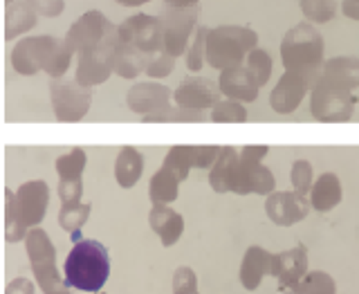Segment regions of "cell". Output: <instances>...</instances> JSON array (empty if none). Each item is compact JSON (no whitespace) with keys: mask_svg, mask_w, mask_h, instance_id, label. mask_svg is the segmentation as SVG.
Returning <instances> with one entry per match:
<instances>
[{"mask_svg":"<svg viewBox=\"0 0 359 294\" xmlns=\"http://www.w3.org/2000/svg\"><path fill=\"white\" fill-rule=\"evenodd\" d=\"M280 59L285 72H294L310 83L317 86L323 70V39L310 22L292 27L280 43Z\"/></svg>","mask_w":359,"mask_h":294,"instance_id":"6da1fadb","label":"cell"},{"mask_svg":"<svg viewBox=\"0 0 359 294\" xmlns=\"http://www.w3.org/2000/svg\"><path fill=\"white\" fill-rule=\"evenodd\" d=\"M110 274V254L99 241H79L63 265V276L74 290L101 292Z\"/></svg>","mask_w":359,"mask_h":294,"instance_id":"7a4b0ae2","label":"cell"},{"mask_svg":"<svg viewBox=\"0 0 359 294\" xmlns=\"http://www.w3.org/2000/svg\"><path fill=\"white\" fill-rule=\"evenodd\" d=\"M258 34L243 25H220L209 29L207 36V63L216 70L243 65L247 54L256 50Z\"/></svg>","mask_w":359,"mask_h":294,"instance_id":"3957f363","label":"cell"},{"mask_svg":"<svg viewBox=\"0 0 359 294\" xmlns=\"http://www.w3.org/2000/svg\"><path fill=\"white\" fill-rule=\"evenodd\" d=\"M25 250L32 272L36 276V283L43 294H70V283L56 267V247L52 245L48 232L32 227L25 239Z\"/></svg>","mask_w":359,"mask_h":294,"instance_id":"277c9868","label":"cell"},{"mask_svg":"<svg viewBox=\"0 0 359 294\" xmlns=\"http://www.w3.org/2000/svg\"><path fill=\"white\" fill-rule=\"evenodd\" d=\"M267 155V146H243L238 164L233 166L231 185L229 191L238 196L247 194H258V196H269L274 194L276 178L269 171L267 166H263V157Z\"/></svg>","mask_w":359,"mask_h":294,"instance_id":"5b68a950","label":"cell"},{"mask_svg":"<svg viewBox=\"0 0 359 294\" xmlns=\"http://www.w3.org/2000/svg\"><path fill=\"white\" fill-rule=\"evenodd\" d=\"M119 29L110 25L106 36L97 43L95 48L83 50L79 54V65H76V81L81 86L95 88L104 83L106 79L115 72V61H117V50H119Z\"/></svg>","mask_w":359,"mask_h":294,"instance_id":"8992f818","label":"cell"},{"mask_svg":"<svg viewBox=\"0 0 359 294\" xmlns=\"http://www.w3.org/2000/svg\"><path fill=\"white\" fill-rule=\"evenodd\" d=\"M355 106H357V97L353 95V90L337 88L323 81H317V86L312 88L310 110H312V117L317 121H323V123L348 121L353 117Z\"/></svg>","mask_w":359,"mask_h":294,"instance_id":"52a82bcc","label":"cell"},{"mask_svg":"<svg viewBox=\"0 0 359 294\" xmlns=\"http://www.w3.org/2000/svg\"><path fill=\"white\" fill-rule=\"evenodd\" d=\"M93 88L81 86L74 79V81H61V79H54L50 86V97H52V108H54V117L59 121L72 123V121H81L90 104H93Z\"/></svg>","mask_w":359,"mask_h":294,"instance_id":"ba28073f","label":"cell"},{"mask_svg":"<svg viewBox=\"0 0 359 294\" xmlns=\"http://www.w3.org/2000/svg\"><path fill=\"white\" fill-rule=\"evenodd\" d=\"M121 43L133 45L146 54H157L164 50V27L160 16L137 14L130 16L117 27Z\"/></svg>","mask_w":359,"mask_h":294,"instance_id":"9c48e42d","label":"cell"},{"mask_svg":"<svg viewBox=\"0 0 359 294\" xmlns=\"http://www.w3.org/2000/svg\"><path fill=\"white\" fill-rule=\"evenodd\" d=\"M160 18L164 27V52L180 56L187 50L191 32L200 18V7H166Z\"/></svg>","mask_w":359,"mask_h":294,"instance_id":"30bf717a","label":"cell"},{"mask_svg":"<svg viewBox=\"0 0 359 294\" xmlns=\"http://www.w3.org/2000/svg\"><path fill=\"white\" fill-rule=\"evenodd\" d=\"M56 43H59V39H54V36L22 39L16 48L11 50V65H14V70L25 76H32L39 70H45Z\"/></svg>","mask_w":359,"mask_h":294,"instance_id":"8fae6325","label":"cell"},{"mask_svg":"<svg viewBox=\"0 0 359 294\" xmlns=\"http://www.w3.org/2000/svg\"><path fill=\"white\" fill-rule=\"evenodd\" d=\"M310 200L308 196L299 191H274L265 200V213L278 227H292L301 220H306L310 213Z\"/></svg>","mask_w":359,"mask_h":294,"instance_id":"7c38bea8","label":"cell"},{"mask_svg":"<svg viewBox=\"0 0 359 294\" xmlns=\"http://www.w3.org/2000/svg\"><path fill=\"white\" fill-rule=\"evenodd\" d=\"M222 93L220 86L209 81V79H200V76H189L182 83L177 86V90L173 93V101L175 106H182L189 110H207L218 104Z\"/></svg>","mask_w":359,"mask_h":294,"instance_id":"4fadbf2b","label":"cell"},{"mask_svg":"<svg viewBox=\"0 0 359 294\" xmlns=\"http://www.w3.org/2000/svg\"><path fill=\"white\" fill-rule=\"evenodd\" d=\"M108 27H110V22L106 20V16L101 14V11H86V14L70 27V32H67L65 43L72 52L81 54L83 50H90V48H95L97 43H101Z\"/></svg>","mask_w":359,"mask_h":294,"instance_id":"5bb4252c","label":"cell"},{"mask_svg":"<svg viewBox=\"0 0 359 294\" xmlns=\"http://www.w3.org/2000/svg\"><path fill=\"white\" fill-rule=\"evenodd\" d=\"M171 101H173V93L164 83H157V81L137 83L126 93L128 108L133 112H137L140 117L164 110L166 106H171Z\"/></svg>","mask_w":359,"mask_h":294,"instance_id":"9a60e30c","label":"cell"},{"mask_svg":"<svg viewBox=\"0 0 359 294\" xmlns=\"http://www.w3.org/2000/svg\"><path fill=\"white\" fill-rule=\"evenodd\" d=\"M16 200H18L20 216H22V220H25L27 227L29 229L39 227L41 220L45 218V211H48L50 187L45 185L43 180H29V182L18 187Z\"/></svg>","mask_w":359,"mask_h":294,"instance_id":"2e32d148","label":"cell"},{"mask_svg":"<svg viewBox=\"0 0 359 294\" xmlns=\"http://www.w3.org/2000/svg\"><path fill=\"white\" fill-rule=\"evenodd\" d=\"M278 272V254H269L263 247H250L241 263V283L245 290H256L265 276H274Z\"/></svg>","mask_w":359,"mask_h":294,"instance_id":"e0dca14e","label":"cell"},{"mask_svg":"<svg viewBox=\"0 0 359 294\" xmlns=\"http://www.w3.org/2000/svg\"><path fill=\"white\" fill-rule=\"evenodd\" d=\"M310 90V83L303 76L294 72H285L278 79V83L274 86L272 95H269V106L278 115H290L299 108V104Z\"/></svg>","mask_w":359,"mask_h":294,"instance_id":"ac0fdd59","label":"cell"},{"mask_svg":"<svg viewBox=\"0 0 359 294\" xmlns=\"http://www.w3.org/2000/svg\"><path fill=\"white\" fill-rule=\"evenodd\" d=\"M218 86H220L222 97L236 99V101H256L258 90H261L256 76L250 72V67L245 63L222 70L220 79H218Z\"/></svg>","mask_w":359,"mask_h":294,"instance_id":"d6986e66","label":"cell"},{"mask_svg":"<svg viewBox=\"0 0 359 294\" xmlns=\"http://www.w3.org/2000/svg\"><path fill=\"white\" fill-rule=\"evenodd\" d=\"M308 274V250L303 245L292 247L287 252L278 254V288L283 294H297V288Z\"/></svg>","mask_w":359,"mask_h":294,"instance_id":"ffe728a7","label":"cell"},{"mask_svg":"<svg viewBox=\"0 0 359 294\" xmlns=\"http://www.w3.org/2000/svg\"><path fill=\"white\" fill-rule=\"evenodd\" d=\"M149 225H151V229L160 236V243L164 247H173L184 232L182 213H177L168 205H153L149 213Z\"/></svg>","mask_w":359,"mask_h":294,"instance_id":"44dd1931","label":"cell"},{"mask_svg":"<svg viewBox=\"0 0 359 294\" xmlns=\"http://www.w3.org/2000/svg\"><path fill=\"white\" fill-rule=\"evenodd\" d=\"M319 81L346 90L359 88V59H355V56H337V59L325 61Z\"/></svg>","mask_w":359,"mask_h":294,"instance_id":"7402d4cb","label":"cell"},{"mask_svg":"<svg viewBox=\"0 0 359 294\" xmlns=\"http://www.w3.org/2000/svg\"><path fill=\"white\" fill-rule=\"evenodd\" d=\"M341 202V182L334 173H323L317 178L310 191V205L321 213L334 209Z\"/></svg>","mask_w":359,"mask_h":294,"instance_id":"603a6c76","label":"cell"},{"mask_svg":"<svg viewBox=\"0 0 359 294\" xmlns=\"http://www.w3.org/2000/svg\"><path fill=\"white\" fill-rule=\"evenodd\" d=\"M144 171V157L137 149L133 146H126L121 149L117 160H115V178H117V185L121 189H133L137 185V180L142 178Z\"/></svg>","mask_w":359,"mask_h":294,"instance_id":"cb8c5ba5","label":"cell"},{"mask_svg":"<svg viewBox=\"0 0 359 294\" xmlns=\"http://www.w3.org/2000/svg\"><path fill=\"white\" fill-rule=\"evenodd\" d=\"M241 151H236L233 146H222V151L218 155L216 164L209 171V185L216 194H227L233 175V166L238 164Z\"/></svg>","mask_w":359,"mask_h":294,"instance_id":"d4e9b609","label":"cell"},{"mask_svg":"<svg viewBox=\"0 0 359 294\" xmlns=\"http://www.w3.org/2000/svg\"><path fill=\"white\" fill-rule=\"evenodd\" d=\"M39 14L34 11V7L27 3V0H18V3H11L7 7V16H5V39L11 41L25 34L27 29H32L36 25Z\"/></svg>","mask_w":359,"mask_h":294,"instance_id":"484cf974","label":"cell"},{"mask_svg":"<svg viewBox=\"0 0 359 294\" xmlns=\"http://www.w3.org/2000/svg\"><path fill=\"white\" fill-rule=\"evenodd\" d=\"M151 54H146L133 45L126 43H119V50H117V61H115V72L121 79H135L140 76L142 72H146V65H149Z\"/></svg>","mask_w":359,"mask_h":294,"instance_id":"4316f807","label":"cell"},{"mask_svg":"<svg viewBox=\"0 0 359 294\" xmlns=\"http://www.w3.org/2000/svg\"><path fill=\"white\" fill-rule=\"evenodd\" d=\"M180 180L173 171L168 168H160L153 178H151V187H149V196L153 205H168V202L177 200V189H180Z\"/></svg>","mask_w":359,"mask_h":294,"instance_id":"83f0119b","label":"cell"},{"mask_svg":"<svg viewBox=\"0 0 359 294\" xmlns=\"http://www.w3.org/2000/svg\"><path fill=\"white\" fill-rule=\"evenodd\" d=\"M27 225L20 216L16 194L11 189H5V241L18 243L27 239Z\"/></svg>","mask_w":359,"mask_h":294,"instance_id":"f1b7e54d","label":"cell"},{"mask_svg":"<svg viewBox=\"0 0 359 294\" xmlns=\"http://www.w3.org/2000/svg\"><path fill=\"white\" fill-rule=\"evenodd\" d=\"M90 211H93V205H88V202H74V205L61 207L59 225L72 236V243L81 241V229L90 218Z\"/></svg>","mask_w":359,"mask_h":294,"instance_id":"f546056e","label":"cell"},{"mask_svg":"<svg viewBox=\"0 0 359 294\" xmlns=\"http://www.w3.org/2000/svg\"><path fill=\"white\" fill-rule=\"evenodd\" d=\"M162 166L173 171L180 180H187L191 168H196V146H173L166 153Z\"/></svg>","mask_w":359,"mask_h":294,"instance_id":"4dcf8cb0","label":"cell"},{"mask_svg":"<svg viewBox=\"0 0 359 294\" xmlns=\"http://www.w3.org/2000/svg\"><path fill=\"white\" fill-rule=\"evenodd\" d=\"M86 151L83 149H72L67 151L65 155L56 157L54 168L59 173L61 182H67V180H81L83 175V168H86Z\"/></svg>","mask_w":359,"mask_h":294,"instance_id":"1f68e13d","label":"cell"},{"mask_svg":"<svg viewBox=\"0 0 359 294\" xmlns=\"http://www.w3.org/2000/svg\"><path fill=\"white\" fill-rule=\"evenodd\" d=\"M211 121H216V123H245L247 110L241 101L222 99L211 108Z\"/></svg>","mask_w":359,"mask_h":294,"instance_id":"d6a6232c","label":"cell"},{"mask_svg":"<svg viewBox=\"0 0 359 294\" xmlns=\"http://www.w3.org/2000/svg\"><path fill=\"white\" fill-rule=\"evenodd\" d=\"M297 294H337V283L330 274L314 269L303 276V281L297 288Z\"/></svg>","mask_w":359,"mask_h":294,"instance_id":"836d02e7","label":"cell"},{"mask_svg":"<svg viewBox=\"0 0 359 294\" xmlns=\"http://www.w3.org/2000/svg\"><path fill=\"white\" fill-rule=\"evenodd\" d=\"M299 5L310 22H328L337 14V0H301Z\"/></svg>","mask_w":359,"mask_h":294,"instance_id":"e575fe53","label":"cell"},{"mask_svg":"<svg viewBox=\"0 0 359 294\" xmlns=\"http://www.w3.org/2000/svg\"><path fill=\"white\" fill-rule=\"evenodd\" d=\"M207 36H209V27L200 25L196 29V36L191 41V50L187 54V67L191 72H200L202 65L207 59Z\"/></svg>","mask_w":359,"mask_h":294,"instance_id":"d590c367","label":"cell"},{"mask_svg":"<svg viewBox=\"0 0 359 294\" xmlns=\"http://www.w3.org/2000/svg\"><path fill=\"white\" fill-rule=\"evenodd\" d=\"M245 65L250 67V72L256 76L258 86H265L269 81V76H272V70H274V63H272V59H269V54L265 50H258V48L247 54Z\"/></svg>","mask_w":359,"mask_h":294,"instance_id":"8d00e7d4","label":"cell"},{"mask_svg":"<svg viewBox=\"0 0 359 294\" xmlns=\"http://www.w3.org/2000/svg\"><path fill=\"white\" fill-rule=\"evenodd\" d=\"M142 121L149 123H162V121H202V112L200 110H189L182 106H166L160 112H153V115L142 117Z\"/></svg>","mask_w":359,"mask_h":294,"instance_id":"74e56055","label":"cell"},{"mask_svg":"<svg viewBox=\"0 0 359 294\" xmlns=\"http://www.w3.org/2000/svg\"><path fill=\"white\" fill-rule=\"evenodd\" d=\"M72 54H74V52H72L70 48H67V43L59 39V43H56V48H54V52H52V56H50L48 65H45V72H48L50 76H54V79H61V76L65 74L67 67H70Z\"/></svg>","mask_w":359,"mask_h":294,"instance_id":"f35d334b","label":"cell"},{"mask_svg":"<svg viewBox=\"0 0 359 294\" xmlns=\"http://www.w3.org/2000/svg\"><path fill=\"white\" fill-rule=\"evenodd\" d=\"M290 180H292V187H294V191H299V194L308 196L312 191V164L308 160H297L294 166H292L290 171Z\"/></svg>","mask_w":359,"mask_h":294,"instance_id":"ab89813d","label":"cell"},{"mask_svg":"<svg viewBox=\"0 0 359 294\" xmlns=\"http://www.w3.org/2000/svg\"><path fill=\"white\" fill-rule=\"evenodd\" d=\"M173 65H175V56L166 54L162 50L157 54H151L149 65H146V74L153 76V79H162V76H168L173 72Z\"/></svg>","mask_w":359,"mask_h":294,"instance_id":"60d3db41","label":"cell"},{"mask_svg":"<svg viewBox=\"0 0 359 294\" xmlns=\"http://www.w3.org/2000/svg\"><path fill=\"white\" fill-rule=\"evenodd\" d=\"M198 292V276L191 267L182 265L173 274V294H196Z\"/></svg>","mask_w":359,"mask_h":294,"instance_id":"b9f144b4","label":"cell"},{"mask_svg":"<svg viewBox=\"0 0 359 294\" xmlns=\"http://www.w3.org/2000/svg\"><path fill=\"white\" fill-rule=\"evenodd\" d=\"M83 196V182L81 180H67V182L59 185V198L63 205H74V202H81Z\"/></svg>","mask_w":359,"mask_h":294,"instance_id":"7bdbcfd3","label":"cell"},{"mask_svg":"<svg viewBox=\"0 0 359 294\" xmlns=\"http://www.w3.org/2000/svg\"><path fill=\"white\" fill-rule=\"evenodd\" d=\"M27 3L34 7V11H36L39 16H45V18L61 16L65 9L63 0H27Z\"/></svg>","mask_w":359,"mask_h":294,"instance_id":"ee69618b","label":"cell"},{"mask_svg":"<svg viewBox=\"0 0 359 294\" xmlns=\"http://www.w3.org/2000/svg\"><path fill=\"white\" fill-rule=\"evenodd\" d=\"M220 151V146H196V168H211Z\"/></svg>","mask_w":359,"mask_h":294,"instance_id":"f6af8a7d","label":"cell"},{"mask_svg":"<svg viewBox=\"0 0 359 294\" xmlns=\"http://www.w3.org/2000/svg\"><path fill=\"white\" fill-rule=\"evenodd\" d=\"M34 292H36V288H34V283L25 276H18L14 281H9L7 288H5V294H34Z\"/></svg>","mask_w":359,"mask_h":294,"instance_id":"bcb514c9","label":"cell"},{"mask_svg":"<svg viewBox=\"0 0 359 294\" xmlns=\"http://www.w3.org/2000/svg\"><path fill=\"white\" fill-rule=\"evenodd\" d=\"M344 14L348 18H353V20H359V0H344Z\"/></svg>","mask_w":359,"mask_h":294,"instance_id":"7dc6e473","label":"cell"},{"mask_svg":"<svg viewBox=\"0 0 359 294\" xmlns=\"http://www.w3.org/2000/svg\"><path fill=\"white\" fill-rule=\"evenodd\" d=\"M168 7H196L200 0H164Z\"/></svg>","mask_w":359,"mask_h":294,"instance_id":"c3c4849f","label":"cell"},{"mask_svg":"<svg viewBox=\"0 0 359 294\" xmlns=\"http://www.w3.org/2000/svg\"><path fill=\"white\" fill-rule=\"evenodd\" d=\"M115 3H119L123 7H140L144 3H151V0H115Z\"/></svg>","mask_w":359,"mask_h":294,"instance_id":"681fc988","label":"cell"},{"mask_svg":"<svg viewBox=\"0 0 359 294\" xmlns=\"http://www.w3.org/2000/svg\"><path fill=\"white\" fill-rule=\"evenodd\" d=\"M7 3H9V5H11V3H14V0H7Z\"/></svg>","mask_w":359,"mask_h":294,"instance_id":"f907efd6","label":"cell"},{"mask_svg":"<svg viewBox=\"0 0 359 294\" xmlns=\"http://www.w3.org/2000/svg\"><path fill=\"white\" fill-rule=\"evenodd\" d=\"M97 294H104V292H97Z\"/></svg>","mask_w":359,"mask_h":294,"instance_id":"816d5d0a","label":"cell"},{"mask_svg":"<svg viewBox=\"0 0 359 294\" xmlns=\"http://www.w3.org/2000/svg\"><path fill=\"white\" fill-rule=\"evenodd\" d=\"M196 294H198V292H196Z\"/></svg>","mask_w":359,"mask_h":294,"instance_id":"f5cc1de1","label":"cell"}]
</instances>
